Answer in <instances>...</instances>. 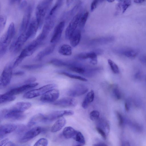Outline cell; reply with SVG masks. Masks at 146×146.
Returning <instances> with one entry per match:
<instances>
[{
  "mask_svg": "<svg viewBox=\"0 0 146 146\" xmlns=\"http://www.w3.org/2000/svg\"><path fill=\"white\" fill-rule=\"evenodd\" d=\"M15 33L14 24L11 23L7 31L1 37L0 39V57H1L5 54L7 47L13 38Z\"/></svg>",
  "mask_w": 146,
  "mask_h": 146,
  "instance_id": "obj_1",
  "label": "cell"
},
{
  "mask_svg": "<svg viewBox=\"0 0 146 146\" xmlns=\"http://www.w3.org/2000/svg\"><path fill=\"white\" fill-rule=\"evenodd\" d=\"M52 2V0H43L39 2L37 5L35 15L39 28L41 27L46 14Z\"/></svg>",
  "mask_w": 146,
  "mask_h": 146,
  "instance_id": "obj_2",
  "label": "cell"
},
{
  "mask_svg": "<svg viewBox=\"0 0 146 146\" xmlns=\"http://www.w3.org/2000/svg\"><path fill=\"white\" fill-rule=\"evenodd\" d=\"M56 86L54 84H49L38 88L29 91L25 93L23 97L26 99H31L42 95L48 91Z\"/></svg>",
  "mask_w": 146,
  "mask_h": 146,
  "instance_id": "obj_3",
  "label": "cell"
},
{
  "mask_svg": "<svg viewBox=\"0 0 146 146\" xmlns=\"http://www.w3.org/2000/svg\"><path fill=\"white\" fill-rule=\"evenodd\" d=\"M13 64H7L5 67L0 77V85L1 87H5L10 83L13 74Z\"/></svg>",
  "mask_w": 146,
  "mask_h": 146,
  "instance_id": "obj_4",
  "label": "cell"
},
{
  "mask_svg": "<svg viewBox=\"0 0 146 146\" xmlns=\"http://www.w3.org/2000/svg\"><path fill=\"white\" fill-rule=\"evenodd\" d=\"M1 120L3 118L13 121L21 120L24 119L25 115L22 112L10 110L9 109H4L0 111Z\"/></svg>",
  "mask_w": 146,
  "mask_h": 146,
  "instance_id": "obj_5",
  "label": "cell"
},
{
  "mask_svg": "<svg viewBox=\"0 0 146 146\" xmlns=\"http://www.w3.org/2000/svg\"><path fill=\"white\" fill-rule=\"evenodd\" d=\"M82 15V13L79 12L72 18L65 31V37L66 39H69L73 33L76 29L79 19Z\"/></svg>",
  "mask_w": 146,
  "mask_h": 146,
  "instance_id": "obj_6",
  "label": "cell"
},
{
  "mask_svg": "<svg viewBox=\"0 0 146 146\" xmlns=\"http://www.w3.org/2000/svg\"><path fill=\"white\" fill-rule=\"evenodd\" d=\"M74 112L71 110L55 111L45 115V123L53 121L64 115H73Z\"/></svg>",
  "mask_w": 146,
  "mask_h": 146,
  "instance_id": "obj_7",
  "label": "cell"
},
{
  "mask_svg": "<svg viewBox=\"0 0 146 146\" xmlns=\"http://www.w3.org/2000/svg\"><path fill=\"white\" fill-rule=\"evenodd\" d=\"M59 96V90L56 89H53L42 95L40 100L44 102H54L58 99Z\"/></svg>",
  "mask_w": 146,
  "mask_h": 146,
  "instance_id": "obj_8",
  "label": "cell"
},
{
  "mask_svg": "<svg viewBox=\"0 0 146 146\" xmlns=\"http://www.w3.org/2000/svg\"><path fill=\"white\" fill-rule=\"evenodd\" d=\"M42 131L41 128L39 127H33L26 131L20 139L22 143L28 141L39 135Z\"/></svg>",
  "mask_w": 146,
  "mask_h": 146,
  "instance_id": "obj_9",
  "label": "cell"
},
{
  "mask_svg": "<svg viewBox=\"0 0 146 146\" xmlns=\"http://www.w3.org/2000/svg\"><path fill=\"white\" fill-rule=\"evenodd\" d=\"M32 9V6L29 5L25 10L20 27V32L21 33H25L28 28L29 24Z\"/></svg>",
  "mask_w": 146,
  "mask_h": 146,
  "instance_id": "obj_10",
  "label": "cell"
},
{
  "mask_svg": "<svg viewBox=\"0 0 146 146\" xmlns=\"http://www.w3.org/2000/svg\"><path fill=\"white\" fill-rule=\"evenodd\" d=\"M38 28L39 26L36 19L33 18L27 31L24 33L26 41L35 35Z\"/></svg>",
  "mask_w": 146,
  "mask_h": 146,
  "instance_id": "obj_11",
  "label": "cell"
},
{
  "mask_svg": "<svg viewBox=\"0 0 146 146\" xmlns=\"http://www.w3.org/2000/svg\"><path fill=\"white\" fill-rule=\"evenodd\" d=\"M54 105L62 107H75L77 104L76 100L73 97H65L53 103Z\"/></svg>",
  "mask_w": 146,
  "mask_h": 146,
  "instance_id": "obj_12",
  "label": "cell"
},
{
  "mask_svg": "<svg viewBox=\"0 0 146 146\" xmlns=\"http://www.w3.org/2000/svg\"><path fill=\"white\" fill-rule=\"evenodd\" d=\"M88 90V88L86 86L79 84L70 89L68 92V94L71 97H77L84 94Z\"/></svg>",
  "mask_w": 146,
  "mask_h": 146,
  "instance_id": "obj_13",
  "label": "cell"
},
{
  "mask_svg": "<svg viewBox=\"0 0 146 146\" xmlns=\"http://www.w3.org/2000/svg\"><path fill=\"white\" fill-rule=\"evenodd\" d=\"M38 84V83H32L25 84L22 86L12 89L6 94L15 96L20 94L29 89L34 88Z\"/></svg>",
  "mask_w": 146,
  "mask_h": 146,
  "instance_id": "obj_14",
  "label": "cell"
},
{
  "mask_svg": "<svg viewBox=\"0 0 146 146\" xmlns=\"http://www.w3.org/2000/svg\"><path fill=\"white\" fill-rule=\"evenodd\" d=\"M64 21L60 22L55 27L50 41L51 43H56L60 40L64 28Z\"/></svg>",
  "mask_w": 146,
  "mask_h": 146,
  "instance_id": "obj_15",
  "label": "cell"
},
{
  "mask_svg": "<svg viewBox=\"0 0 146 146\" xmlns=\"http://www.w3.org/2000/svg\"><path fill=\"white\" fill-rule=\"evenodd\" d=\"M26 41L24 33H20L17 39L11 46L10 50L15 53H17L21 50Z\"/></svg>",
  "mask_w": 146,
  "mask_h": 146,
  "instance_id": "obj_16",
  "label": "cell"
},
{
  "mask_svg": "<svg viewBox=\"0 0 146 146\" xmlns=\"http://www.w3.org/2000/svg\"><path fill=\"white\" fill-rule=\"evenodd\" d=\"M17 126L13 123H7L1 125L0 126V139L3 138L6 135L15 130Z\"/></svg>",
  "mask_w": 146,
  "mask_h": 146,
  "instance_id": "obj_17",
  "label": "cell"
},
{
  "mask_svg": "<svg viewBox=\"0 0 146 146\" xmlns=\"http://www.w3.org/2000/svg\"><path fill=\"white\" fill-rule=\"evenodd\" d=\"M31 106V104L30 102H21L16 103L9 109L13 111L23 113Z\"/></svg>",
  "mask_w": 146,
  "mask_h": 146,
  "instance_id": "obj_18",
  "label": "cell"
},
{
  "mask_svg": "<svg viewBox=\"0 0 146 146\" xmlns=\"http://www.w3.org/2000/svg\"><path fill=\"white\" fill-rule=\"evenodd\" d=\"M77 57L82 59H90V62L92 65H95L97 64V54L95 52L82 53L79 54Z\"/></svg>",
  "mask_w": 146,
  "mask_h": 146,
  "instance_id": "obj_19",
  "label": "cell"
},
{
  "mask_svg": "<svg viewBox=\"0 0 146 146\" xmlns=\"http://www.w3.org/2000/svg\"><path fill=\"white\" fill-rule=\"evenodd\" d=\"M45 115L41 113H38L32 117L29 120L27 126L30 127L40 122L45 123Z\"/></svg>",
  "mask_w": 146,
  "mask_h": 146,
  "instance_id": "obj_20",
  "label": "cell"
},
{
  "mask_svg": "<svg viewBox=\"0 0 146 146\" xmlns=\"http://www.w3.org/2000/svg\"><path fill=\"white\" fill-rule=\"evenodd\" d=\"M55 45L54 44L49 46L40 51L35 57L36 61H40L44 57L48 55L53 52L54 49Z\"/></svg>",
  "mask_w": 146,
  "mask_h": 146,
  "instance_id": "obj_21",
  "label": "cell"
},
{
  "mask_svg": "<svg viewBox=\"0 0 146 146\" xmlns=\"http://www.w3.org/2000/svg\"><path fill=\"white\" fill-rule=\"evenodd\" d=\"M81 37L80 31L79 29H76L69 39L71 45L74 47L76 46L79 43Z\"/></svg>",
  "mask_w": 146,
  "mask_h": 146,
  "instance_id": "obj_22",
  "label": "cell"
},
{
  "mask_svg": "<svg viewBox=\"0 0 146 146\" xmlns=\"http://www.w3.org/2000/svg\"><path fill=\"white\" fill-rule=\"evenodd\" d=\"M66 123V120L63 117L59 118L54 123L51 127V131L55 133L61 129Z\"/></svg>",
  "mask_w": 146,
  "mask_h": 146,
  "instance_id": "obj_23",
  "label": "cell"
},
{
  "mask_svg": "<svg viewBox=\"0 0 146 146\" xmlns=\"http://www.w3.org/2000/svg\"><path fill=\"white\" fill-rule=\"evenodd\" d=\"M94 97V92L92 90L87 93L82 102V106L83 108L86 109L90 104L93 101Z\"/></svg>",
  "mask_w": 146,
  "mask_h": 146,
  "instance_id": "obj_24",
  "label": "cell"
},
{
  "mask_svg": "<svg viewBox=\"0 0 146 146\" xmlns=\"http://www.w3.org/2000/svg\"><path fill=\"white\" fill-rule=\"evenodd\" d=\"M77 132L70 126L65 127L62 131V135L66 139L73 138Z\"/></svg>",
  "mask_w": 146,
  "mask_h": 146,
  "instance_id": "obj_25",
  "label": "cell"
},
{
  "mask_svg": "<svg viewBox=\"0 0 146 146\" xmlns=\"http://www.w3.org/2000/svg\"><path fill=\"white\" fill-rule=\"evenodd\" d=\"M58 51L61 54L66 56H70L72 53L71 46L66 44L62 45L59 48Z\"/></svg>",
  "mask_w": 146,
  "mask_h": 146,
  "instance_id": "obj_26",
  "label": "cell"
},
{
  "mask_svg": "<svg viewBox=\"0 0 146 146\" xmlns=\"http://www.w3.org/2000/svg\"><path fill=\"white\" fill-rule=\"evenodd\" d=\"M120 53L125 56L130 58H134L138 53L136 50L128 48L121 50Z\"/></svg>",
  "mask_w": 146,
  "mask_h": 146,
  "instance_id": "obj_27",
  "label": "cell"
},
{
  "mask_svg": "<svg viewBox=\"0 0 146 146\" xmlns=\"http://www.w3.org/2000/svg\"><path fill=\"white\" fill-rule=\"evenodd\" d=\"M98 125L103 129L107 135L109 134L110 131V126L108 122L105 119H100L98 122Z\"/></svg>",
  "mask_w": 146,
  "mask_h": 146,
  "instance_id": "obj_28",
  "label": "cell"
},
{
  "mask_svg": "<svg viewBox=\"0 0 146 146\" xmlns=\"http://www.w3.org/2000/svg\"><path fill=\"white\" fill-rule=\"evenodd\" d=\"M16 98L15 96L12 95L6 94H1L0 96V104L5 103L12 102Z\"/></svg>",
  "mask_w": 146,
  "mask_h": 146,
  "instance_id": "obj_29",
  "label": "cell"
},
{
  "mask_svg": "<svg viewBox=\"0 0 146 146\" xmlns=\"http://www.w3.org/2000/svg\"><path fill=\"white\" fill-rule=\"evenodd\" d=\"M58 73L71 78L77 79L84 82H87L88 81V80L85 78L80 76L73 74L64 71H59L58 72Z\"/></svg>",
  "mask_w": 146,
  "mask_h": 146,
  "instance_id": "obj_30",
  "label": "cell"
},
{
  "mask_svg": "<svg viewBox=\"0 0 146 146\" xmlns=\"http://www.w3.org/2000/svg\"><path fill=\"white\" fill-rule=\"evenodd\" d=\"M62 3V1H57L54 5L52 8L48 15L50 16H56V12L60 7Z\"/></svg>",
  "mask_w": 146,
  "mask_h": 146,
  "instance_id": "obj_31",
  "label": "cell"
},
{
  "mask_svg": "<svg viewBox=\"0 0 146 146\" xmlns=\"http://www.w3.org/2000/svg\"><path fill=\"white\" fill-rule=\"evenodd\" d=\"M89 15L88 12L87 11L82 14L79 19L78 26L81 28H82L84 26Z\"/></svg>",
  "mask_w": 146,
  "mask_h": 146,
  "instance_id": "obj_32",
  "label": "cell"
},
{
  "mask_svg": "<svg viewBox=\"0 0 146 146\" xmlns=\"http://www.w3.org/2000/svg\"><path fill=\"white\" fill-rule=\"evenodd\" d=\"M51 64L57 66H67V62L61 60L54 58L51 60L50 61Z\"/></svg>",
  "mask_w": 146,
  "mask_h": 146,
  "instance_id": "obj_33",
  "label": "cell"
},
{
  "mask_svg": "<svg viewBox=\"0 0 146 146\" xmlns=\"http://www.w3.org/2000/svg\"><path fill=\"white\" fill-rule=\"evenodd\" d=\"M73 139L78 143L85 144V141L84 137L82 133L79 131H77Z\"/></svg>",
  "mask_w": 146,
  "mask_h": 146,
  "instance_id": "obj_34",
  "label": "cell"
},
{
  "mask_svg": "<svg viewBox=\"0 0 146 146\" xmlns=\"http://www.w3.org/2000/svg\"><path fill=\"white\" fill-rule=\"evenodd\" d=\"M108 62L112 72L115 74L119 73V71L118 66L111 59H108Z\"/></svg>",
  "mask_w": 146,
  "mask_h": 146,
  "instance_id": "obj_35",
  "label": "cell"
},
{
  "mask_svg": "<svg viewBox=\"0 0 146 146\" xmlns=\"http://www.w3.org/2000/svg\"><path fill=\"white\" fill-rule=\"evenodd\" d=\"M43 64H34L31 65H26L22 66V67L28 70H33L37 69L42 67Z\"/></svg>",
  "mask_w": 146,
  "mask_h": 146,
  "instance_id": "obj_36",
  "label": "cell"
},
{
  "mask_svg": "<svg viewBox=\"0 0 146 146\" xmlns=\"http://www.w3.org/2000/svg\"><path fill=\"white\" fill-rule=\"evenodd\" d=\"M131 0L121 1L122 13H124L131 5Z\"/></svg>",
  "mask_w": 146,
  "mask_h": 146,
  "instance_id": "obj_37",
  "label": "cell"
},
{
  "mask_svg": "<svg viewBox=\"0 0 146 146\" xmlns=\"http://www.w3.org/2000/svg\"><path fill=\"white\" fill-rule=\"evenodd\" d=\"M112 92L113 95L116 99L119 100L121 97V94L120 92L116 86H113L112 88Z\"/></svg>",
  "mask_w": 146,
  "mask_h": 146,
  "instance_id": "obj_38",
  "label": "cell"
},
{
  "mask_svg": "<svg viewBox=\"0 0 146 146\" xmlns=\"http://www.w3.org/2000/svg\"><path fill=\"white\" fill-rule=\"evenodd\" d=\"M100 116V113L97 110L92 111L90 113V117L91 120L95 121L98 119Z\"/></svg>",
  "mask_w": 146,
  "mask_h": 146,
  "instance_id": "obj_39",
  "label": "cell"
},
{
  "mask_svg": "<svg viewBox=\"0 0 146 146\" xmlns=\"http://www.w3.org/2000/svg\"><path fill=\"white\" fill-rule=\"evenodd\" d=\"M48 144L47 139L45 138H41L38 140L33 146H47Z\"/></svg>",
  "mask_w": 146,
  "mask_h": 146,
  "instance_id": "obj_40",
  "label": "cell"
},
{
  "mask_svg": "<svg viewBox=\"0 0 146 146\" xmlns=\"http://www.w3.org/2000/svg\"><path fill=\"white\" fill-rule=\"evenodd\" d=\"M7 18L5 15H2L0 16V31L4 29L6 23Z\"/></svg>",
  "mask_w": 146,
  "mask_h": 146,
  "instance_id": "obj_41",
  "label": "cell"
},
{
  "mask_svg": "<svg viewBox=\"0 0 146 146\" xmlns=\"http://www.w3.org/2000/svg\"><path fill=\"white\" fill-rule=\"evenodd\" d=\"M116 115L118 121L119 125L122 126L124 123V120L121 114L118 112H116Z\"/></svg>",
  "mask_w": 146,
  "mask_h": 146,
  "instance_id": "obj_42",
  "label": "cell"
},
{
  "mask_svg": "<svg viewBox=\"0 0 146 146\" xmlns=\"http://www.w3.org/2000/svg\"><path fill=\"white\" fill-rule=\"evenodd\" d=\"M96 129L98 132L99 133L102 137L104 140L106 139V134L105 131L101 128L98 126H97Z\"/></svg>",
  "mask_w": 146,
  "mask_h": 146,
  "instance_id": "obj_43",
  "label": "cell"
},
{
  "mask_svg": "<svg viewBox=\"0 0 146 146\" xmlns=\"http://www.w3.org/2000/svg\"><path fill=\"white\" fill-rule=\"evenodd\" d=\"M99 1L94 0L90 6V11L91 12L93 11L96 8Z\"/></svg>",
  "mask_w": 146,
  "mask_h": 146,
  "instance_id": "obj_44",
  "label": "cell"
},
{
  "mask_svg": "<svg viewBox=\"0 0 146 146\" xmlns=\"http://www.w3.org/2000/svg\"><path fill=\"white\" fill-rule=\"evenodd\" d=\"M36 80V78L34 77H30L27 79L25 82V84H29L32 83Z\"/></svg>",
  "mask_w": 146,
  "mask_h": 146,
  "instance_id": "obj_45",
  "label": "cell"
},
{
  "mask_svg": "<svg viewBox=\"0 0 146 146\" xmlns=\"http://www.w3.org/2000/svg\"><path fill=\"white\" fill-rule=\"evenodd\" d=\"M120 2H119L117 5L116 7V14H118V13L120 11L121 7V1H120Z\"/></svg>",
  "mask_w": 146,
  "mask_h": 146,
  "instance_id": "obj_46",
  "label": "cell"
},
{
  "mask_svg": "<svg viewBox=\"0 0 146 146\" xmlns=\"http://www.w3.org/2000/svg\"><path fill=\"white\" fill-rule=\"evenodd\" d=\"M19 3V7L20 8H23L27 5V3L25 0H20Z\"/></svg>",
  "mask_w": 146,
  "mask_h": 146,
  "instance_id": "obj_47",
  "label": "cell"
},
{
  "mask_svg": "<svg viewBox=\"0 0 146 146\" xmlns=\"http://www.w3.org/2000/svg\"><path fill=\"white\" fill-rule=\"evenodd\" d=\"M25 72L22 71L18 70L15 72L13 74L16 76H22L24 74Z\"/></svg>",
  "mask_w": 146,
  "mask_h": 146,
  "instance_id": "obj_48",
  "label": "cell"
},
{
  "mask_svg": "<svg viewBox=\"0 0 146 146\" xmlns=\"http://www.w3.org/2000/svg\"><path fill=\"white\" fill-rule=\"evenodd\" d=\"M140 61L144 64L146 65V55H142L139 57Z\"/></svg>",
  "mask_w": 146,
  "mask_h": 146,
  "instance_id": "obj_49",
  "label": "cell"
},
{
  "mask_svg": "<svg viewBox=\"0 0 146 146\" xmlns=\"http://www.w3.org/2000/svg\"><path fill=\"white\" fill-rule=\"evenodd\" d=\"M9 141V140L8 139H4L1 141L0 143V146H3L7 143Z\"/></svg>",
  "mask_w": 146,
  "mask_h": 146,
  "instance_id": "obj_50",
  "label": "cell"
},
{
  "mask_svg": "<svg viewBox=\"0 0 146 146\" xmlns=\"http://www.w3.org/2000/svg\"><path fill=\"white\" fill-rule=\"evenodd\" d=\"M3 146H15V145L11 141H8Z\"/></svg>",
  "mask_w": 146,
  "mask_h": 146,
  "instance_id": "obj_51",
  "label": "cell"
},
{
  "mask_svg": "<svg viewBox=\"0 0 146 146\" xmlns=\"http://www.w3.org/2000/svg\"><path fill=\"white\" fill-rule=\"evenodd\" d=\"M93 146H108L106 144L104 143H98L94 144Z\"/></svg>",
  "mask_w": 146,
  "mask_h": 146,
  "instance_id": "obj_52",
  "label": "cell"
},
{
  "mask_svg": "<svg viewBox=\"0 0 146 146\" xmlns=\"http://www.w3.org/2000/svg\"><path fill=\"white\" fill-rule=\"evenodd\" d=\"M134 3H137V4H141L142 3L146 1L145 0H134Z\"/></svg>",
  "mask_w": 146,
  "mask_h": 146,
  "instance_id": "obj_53",
  "label": "cell"
},
{
  "mask_svg": "<svg viewBox=\"0 0 146 146\" xmlns=\"http://www.w3.org/2000/svg\"><path fill=\"white\" fill-rule=\"evenodd\" d=\"M129 105L127 102H126L125 104V108L126 110L128 111L129 109Z\"/></svg>",
  "mask_w": 146,
  "mask_h": 146,
  "instance_id": "obj_54",
  "label": "cell"
},
{
  "mask_svg": "<svg viewBox=\"0 0 146 146\" xmlns=\"http://www.w3.org/2000/svg\"><path fill=\"white\" fill-rule=\"evenodd\" d=\"M84 145V144L77 143L75 145H74L73 146H83Z\"/></svg>",
  "mask_w": 146,
  "mask_h": 146,
  "instance_id": "obj_55",
  "label": "cell"
},
{
  "mask_svg": "<svg viewBox=\"0 0 146 146\" xmlns=\"http://www.w3.org/2000/svg\"><path fill=\"white\" fill-rule=\"evenodd\" d=\"M121 146H127V144L126 145L125 143H123Z\"/></svg>",
  "mask_w": 146,
  "mask_h": 146,
  "instance_id": "obj_56",
  "label": "cell"
},
{
  "mask_svg": "<svg viewBox=\"0 0 146 146\" xmlns=\"http://www.w3.org/2000/svg\"><path fill=\"white\" fill-rule=\"evenodd\" d=\"M107 1L109 2H112L114 1L113 0H107Z\"/></svg>",
  "mask_w": 146,
  "mask_h": 146,
  "instance_id": "obj_57",
  "label": "cell"
},
{
  "mask_svg": "<svg viewBox=\"0 0 146 146\" xmlns=\"http://www.w3.org/2000/svg\"><path fill=\"white\" fill-rule=\"evenodd\" d=\"M20 146H30V145L29 144H25Z\"/></svg>",
  "mask_w": 146,
  "mask_h": 146,
  "instance_id": "obj_58",
  "label": "cell"
}]
</instances>
